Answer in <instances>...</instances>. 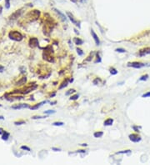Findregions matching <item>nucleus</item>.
Segmentation results:
<instances>
[{
	"label": "nucleus",
	"mask_w": 150,
	"mask_h": 165,
	"mask_svg": "<svg viewBox=\"0 0 150 165\" xmlns=\"http://www.w3.org/2000/svg\"><path fill=\"white\" fill-rule=\"evenodd\" d=\"M8 36L11 39L14 40V41H21L23 39V35L18 31H12L9 33Z\"/></svg>",
	"instance_id": "obj_1"
},
{
	"label": "nucleus",
	"mask_w": 150,
	"mask_h": 165,
	"mask_svg": "<svg viewBox=\"0 0 150 165\" xmlns=\"http://www.w3.org/2000/svg\"><path fill=\"white\" fill-rule=\"evenodd\" d=\"M67 15H68V18H69V20L73 23V24L76 25L78 28H80V22L76 19V18H74V16H73L72 13H69V12H67Z\"/></svg>",
	"instance_id": "obj_2"
},
{
	"label": "nucleus",
	"mask_w": 150,
	"mask_h": 165,
	"mask_svg": "<svg viewBox=\"0 0 150 165\" xmlns=\"http://www.w3.org/2000/svg\"><path fill=\"white\" fill-rule=\"evenodd\" d=\"M128 138H129V139L133 143H139L142 139L141 137H140L139 134H137V133H133V134H130L129 136H128Z\"/></svg>",
	"instance_id": "obj_3"
},
{
	"label": "nucleus",
	"mask_w": 150,
	"mask_h": 165,
	"mask_svg": "<svg viewBox=\"0 0 150 165\" xmlns=\"http://www.w3.org/2000/svg\"><path fill=\"white\" fill-rule=\"evenodd\" d=\"M128 66L133 67V68H141L144 66V64L143 63H140V62H133V63H128Z\"/></svg>",
	"instance_id": "obj_4"
},
{
	"label": "nucleus",
	"mask_w": 150,
	"mask_h": 165,
	"mask_svg": "<svg viewBox=\"0 0 150 165\" xmlns=\"http://www.w3.org/2000/svg\"><path fill=\"white\" fill-rule=\"evenodd\" d=\"M53 10L55 12V13L58 14V15L59 16V18H61L62 21H63V22H67V20H68V18H67V17L64 15V14L63 13H61L60 10H58V9L57 8H53Z\"/></svg>",
	"instance_id": "obj_5"
},
{
	"label": "nucleus",
	"mask_w": 150,
	"mask_h": 165,
	"mask_svg": "<svg viewBox=\"0 0 150 165\" xmlns=\"http://www.w3.org/2000/svg\"><path fill=\"white\" fill-rule=\"evenodd\" d=\"M39 45V39L37 38H31L29 40V46L31 48H35Z\"/></svg>",
	"instance_id": "obj_6"
},
{
	"label": "nucleus",
	"mask_w": 150,
	"mask_h": 165,
	"mask_svg": "<svg viewBox=\"0 0 150 165\" xmlns=\"http://www.w3.org/2000/svg\"><path fill=\"white\" fill-rule=\"evenodd\" d=\"M147 54H150V47L144 48L139 51V56H144Z\"/></svg>",
	"instance_id": "obj_7"
},
{
	"label": "nucleus",
	"mask_w": 150,
	"mask_h": 165,
	"mask_svg": "<svg viewBox=\"0 0 150 165\" xmlns=\"http://www.w3.org/2000/svg\"><path fill=\"white\" fill-rule=\"evenodd\" d=\"M91 34H92V36H93V38H94V41H95V44H96L97 45H99L100 44V40H99V37H98V35L95 33V32L94 30H91Z\"/></svg>",
	"instance_id": "obj_8"
},
{
	"label": "nucleus",
	"mask_w": 150,
	"mask_h": 165,
	"mask_svg": "<svg viewBox=\"0 0 150 165\" xmlns=\"http://www.w3.org/2000/svg\"><path fill=\"white\" fill-rule=\"evenodd\" d=\"M113 118H108V119H106V120L104 121L103 124L105 126H110V125L113 124Z\"/></svg>",
	"instance_id": "obj_9"
},
{
	"label": "nucleus",
	"mask_w": 150,
	"mask_h": 165,
	"mask_svg": "<svg viewBox=\"0 0 150 165\" xmlns=\"http://www.w3.org/2000/svg\"><path fill=\"white\" fill-rule=\"evenodd\" d=\"M73 42L77 45H82L83 44V41L82 39H80L79 38H74V39H73Z\"/></svg>",
	"instance_id": "obj_10"
},
{
	"label": "nucleus",
	"mask_w": 150,
	"mask_h": 165,
	"mask_svg": "<svg viewBox=\"0 0 150 165\" xmlns=\"http://www.w3.org/2000/svg\"><path fill=\"white\" fill-rule=\"evenodd\" d=\"M20 13H21V10H18L15 13H13V15L10 16V19H14V18H18Z\"/></svg>",
	"instance_id": "obj_11"
},
{
	"label": "nucleus",
	"mask_w": 150,
	"mask_h": 165,
	"mask_svg": "<svg viewBox=\"0 0 150 165\" xmlns=\"http://www.w3.org/2000/svg\"><path fill=\"white\" fill-rule=\"evenodd\" d=\"M22 108H28V104H23V105H18V106H13L12 107V109H22Z\"/></svg>",
	"instance_id": "obj_12"
},
{
	"label": "nucleus",
	"mask_w": 150,
	"mask_h": 165,
	"mask_svg": "<svg viewBox=\"0 0 150 165\" xmlns=\"http://www.w3.org/2000/svg\"><path fill=\"white\" fill-rule=\"evenodd\" d=\"M103 135V133L101 132V131H99V132L94 133V136L95 138H101Z\"/></svg>",
	"instance_id": "obj_13"
},
{
	"label": "nucleus",
	"mask_w": 150,
	"mask_h": 165,
	"mask_svg": "<svg viewBox=\"0 0 150 165\" xmlns=\"http://www.w3.org/2000/svg\"><path fill=\"white\" fill-rule=\"evenodd\" d=\"M8 137H9V133L8 132H4L3 134L2 135V139L3 140H8Z\"/></svg>",
	"instance_id": "obj_14"
},
{
	"label": "nucleus",
	"mask_w": 150,
	"mask_h": 165,
	"mask_svg": "<svg viewBox=\"0 0 150 165\" xmlns=\"http://www.w3.org/2000/svg\"><path fill=\"white\" fill-rule=\"evenodd\" d=\"M109 71H110V73L112 75H116L117 73H118V71H117L114 68H111L110 69H109Z\"/></svg>",
	"instance_id": "obj_15"
},
{
	"label": "nucleus",
	"mask_w": 150,
	"mask_h": 165,
	"mask_svg": "<svg viewBox=\"0 0 150 165\" xmlns=\"http://www.w3.org/2000/svg\"><path fill=\"white\" fill-rule=\"evenodd\" d=\"M68 80H65V81H63V83H62V85H60V87H59V89H62V88H63L64 87H66L67 85H68Z\"/></svg>",
	"instance_id": "obj_16"
},
{
	"label": "nucleus",
	"mask_w": 150,
	"mask_h": 165,
	"mask_svg": "<svg viewBox=\"0 0 150 165\" xmlns=\"http://www.w3.org/2000/svg\"><path fill=\"white\" fill-rule=\"evenodd\" d=\"M44 103H46V102H43V103H40V104H37V105H35V106L30 107V109H39V108L40 106H41V105H42L43 104H44Z\"/></svg>",
	"instance_id": "obj_17"
},
{
	"label": "nucleus",
	"mask_w": 150,
	"mask_h": 165,
	"mask_svg": "<svg viewBox=\"0 0 150 165\" xmlns=\"http://www.w3.org/2000/svg\"><path fill=\"white\" fill-rule=\"evenodd\" d=\"M148 78H149V75L145 74V75H143L142 77L139 78V80H140V81H145V80H147Z\"/></svg>",
	"instance_id": "obj_18"
},
{
	"label": "nucleus",
	"mask_w": 150,
	"mask_h": 165,
	"mask_svg": "<svg viewBox=\"0 0 150 165\" xmlns=\"http://www.w3.org/2000/svg\"><path fill=\"white\" fill-rule=\"evenodd\" d=\"M9 7H10V0H5V8L8 9Z\"/></svg>",
	"instance_id": "obj_19"
},
{
	"label": "nucleus",
	"mask_w": 150,
	"mask_h": 165,
	"mask_svg": "<svg viewBox=\"0 0 150 165\" xmlns=\"http://www.w3.org/2000/svg\"><path fill=\"white\" fill-rule=\"evenodd\" d=\"M78 97H79V95L78 94H75V95H73V96L70 97V100H77L78 99Z\"/></svg>",
	"instance_id": "obj_20"
},
{
	"label": "nucleus",
	"mask_w": 150,
	"mask_h": 165,
	"mask_svg": "<svg viewBox=\"0 0 150 165\" xmlns=\"http://www.w3.org/2000/svg\"><path fill=\"white\" fill-rule=\"evenodd\" d=\"M26 81H27V78H26V77H23L22 79L19 81V82H18V83H17V84H21V83H26Z\"/></svg>",
	"instance_id": "obj_21"
},
{
	"label": "nucleus",
	"mask_w": 150,
	"mask_h": 165,
	"mask_svg": "<svg viewBox=\"0 0 150 165\" xmlns=\"http://www.w3.org/2000/svg\"><path fill=\"white\" fill-rule=\"evenodd\" d=\"M53 126H63V122H55V123H53Z\"/></svg>",
	"instance_id": "obj_22"
},
{
	"label": "nucleus",
	"mask_w": 150,
	"mask_h": 165,
	"mask_svg": "<svg viewBox=\"0 0 150 165\" xmlns=\"http://www.w3.org/2000/svg\"><path fill=\"white\" fill-rule=\"evenodd\" d=\"M130 152H131V150H123V151L118 152V153H117V154H129Z\"/></svg>",
	"instance_id": "obj_23"
},
{
	"label": "nucleus",
	"mask_w": 150,
	"mask_h": 165,
	"mask_svg": "<svg viewBox=\"0 0 150 165\" xmlns=\"http://www.w3.org/2000/svg\"><path fill=\"white\" fill-rule=\"evenodd\" d=\"M77 53H78V55H80V56H82V55L83 54V52L82 51V49H77Z\"/></svg>",
	"instance_id": "obj_24"
},
{
	"label": "nucleus",
	"mask_w": 150,
	"mask_h": 165,
	"mask_svg": "<svg viewBox=\"0 0 150 165\" xmlns=\"http://www.w3.org/2000/svg\"><path fill=\"white\" fill-rule=\"evenodd\" d=\"M116 52H118V53H126V50L123 49H116Z\"/></svg>",
	"instance_id": "obj_25"
},
{
	"label": "nucleus",
	"mask_w": 150,
	"mask_h": 165,
	"mask_svg": "<svg viewBox=\"0 0 150 165\" xmlns=\"http://www.w3.org/2000/svg\"><path fill=\"white\" fill-rule=\"evenodd\" d=\"M21 149L27 150V151H30V149L28 147H27V146H22V147H21Z\"/></svg>",
	"instance_id": "obj_26"
},
{
	"label": "nucleus",
	"mask_w": 150,
	"mask_h": 165,
	"mask_svg": "<svg viewBox=\"0 0 150 165\" xmlns=\"http://www.w3.org/2000/svg\"><path fill=\"white\" fill-rule=\"evenodd\" d=\"M55 113V111H53V110H48V111H45L44 113H47V114H50V113Z\"/></svg>",
	"instance_id": "obj_27"
},
{
	"label": "nucleus",
	"mask_w": 150,
	"mask_h": 165,
	"mask_svg": "<svg viewBox=\"0 0 150 165\" xmlns=\"http://www.w3.org/2000/svg\"><path fill=\"white\" fill-rule=\"evenodd\" d=\"M73 93H75V90L74 89H70V90H68V92L66 93V95H69L70 94H73Z\"/></svg>",
	"instance_id": "obj_28"
},
{
	"label": "nucleus",
	"mask_w": 150,
	"mask_h": 165,
	"mask_svg": "<svg viewBox=\"0 0 150 165\" xmlns=\"http://www.w3.org/2000/svg\"><path fill=\"white\" fill-rule=\"evenodd\" d=\"M16 124V125H20V124H23V123H25V122L24 121H19V122H15L14 123Z\"/></svg>",
	"instance_id": "obj_29"
},
{
	"label": "nucleus",
	"mask_w": 150,
	"mask_h": 165,
	"mask_svg": "<svg viewBox=\"0 0 150 165\" xmlns=\"http://www.w3.org/2000/svg\"><path fill=\"white\" fill-rule=\"evenodd\" d=\"M46 118V117H41V116H33L32 118H33V119H38V118Z\"/></svg>",
	"instance_id": "obj_30"
},
{
	"label": "nucleus",
	"mask_w": 150,
	"mask_h": 165,
	"mask_svg": "<svg viewBox=\"0 0 150 165\" xmlns=\"http://www.w3.org/2000/svg\"><path fill=\"white\" fill-rule=\"evenodd\" d=\"M148 97H150V92L147 93V94H144L143 95V98H148Z\"/></svg>",
	"instance_id": "obj_31"
},
{
	"label": "nucleus",
	"mask_w": 150,
	"mask_h": 165,
	"mask_svg": "<svg viewBox=\"0 0 150 165\" xmlns=\"http://www.w3.org/2000/svg\"><path fill=\"white\" fill-rule=\"evenodd\" d=\"M4 70V67L3 66H1L0 65V73H2V72H3Z\"/></svg>",
	"instance_id": "obj_32"
},
{
	"label": "nucleus",
	"mask_w": 150,
	"mask_h": 165,
	"mask_svg": "<svg viewBox=\"0 0 150 165\" xmlns=\"http://www.w3.org/2000/svg\"><path fill=\"white\" fill-rule=\"evenodd\" d=\"M52 149L54 150V151H60V149H56V148H53Z\"/></svg>",
	"instance_id": "obj_33"
},
{
	"label": "nucleus",
	"mask_w": 150,
	"mask_h": 165,
	"mask_svg": "<svg viewBox=\"0 0 150 165\" xmlns=\"http://www.w3.org/2000/svg\"><path fill=\"white\" fill-rule=\"evenodd\" d=\"M3 128H0V134H2V133H3Z\"/></svg>",
	"instance_id": "obj_34"
},
{
	"label": "nucleus",
	"mask_w": 150,
	"mask_h": 165,
	"mask_svg": "<svg viewBox=\"0 0 150 165\" xmlns=\"http://www.w3.org/2000/svg\"><path fill=\"white\" fill-rule=\"evenodd\" d=\"M78 153H85L84 150H78Z\"/></svg>",
	"instance_id": "obj_35"
},
{
	"label": "nucleus",
	"mask_w": 150,
	"mask_h": 165,
	"mask_svg": "<svg viewBox=\"0 0 150 165\" xmlns=\"http://www.w3.org/2000/svg\"><path fill=\"white\" fill-rule=\"evenodd\" d=\"M78 0H71V2H73V3H77Z\"/></svg>",
	"instance_id": "obj_36"
},
{
	"label": "nucleus",
	"mask_w": 150,
	"mask_h": 165,
	"mask_svg": "<svg viewBox=\"0 0 150 165\" xmlns=\"http://www.w3.org/2000/svg\"><path fill=\"white\" fill-rule=\"evenodd\" d=\"M0 119H4V118L3 116H0Z\"/></svg>",
	"instance_id": "obj_37"
},
{
	"label": "nucleus",
	"mask_w": 150,
	"mask_h": 165,
	"mask_svg": "<svg viewBox=\"0 0 150 165\" xmlns=\"http://www.w3.org/2000/svg\"><path fill=\"white\" fill-rule=\"evenodd\" d=\"M81 3H84V0H80Z\"/></svg>",
	"instance_id": "obj_38"
},
{
	"label": "nucleus",
	"mask_w": 150,
	"mask_h": 165,
	"mask_svg": "<svg viewBox=\"0 0 150 165\" xmlns=\"http://www.w3.org/2000/svg\"><path fill=\"white\" fill-rule=\"evenodd\" d=\"M81 145H82V146H87L86 143H85V144H84V143H83V144H81Z\"/></svg>",
	"instance_id": "obj_39"
},
{
	"label": "nucleus",
	"mask_w": 150,
	"mask_h": 165,
	"mask_svg": "<svg viewBox=\"0 0 150 165\" xmlns=\"http://www.w3.org/2000/svg\"><path fill=\"white\" fill-rule=\"evenodd\" d=\"M0 107H1V104H0Z\"/></svg>",
	"instance_id": "obj_40"
}]
</instances>
